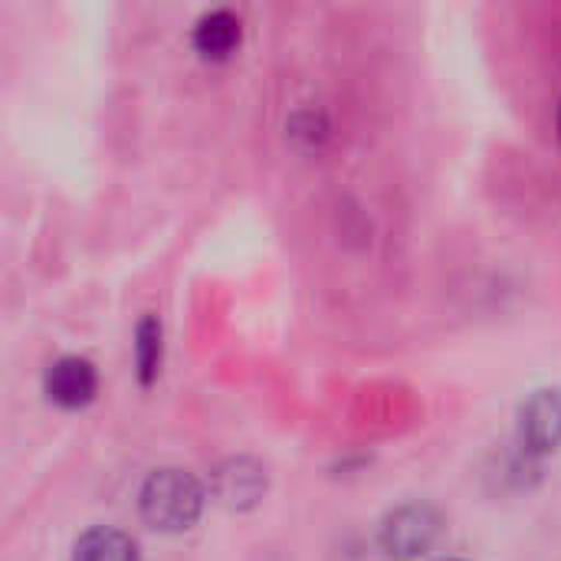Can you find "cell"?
<instances>
[{"label": "cell", "instance_id": "obj_1", "mask_svg": "<svg viewBox=\"0 0 561 561\" xmlns=\"http://www.w3.org/2000/svg\"><path fill=\"white\" fill-rule=\"evenodd\" d=\"M141 519L158 533H184L201 519L204 510V486L178 467H161L148 473L138 493Z\"/></svg>", "mask_w": 561, "mask_h": 561}, {"label": "cell", "instance_id": "obj_2", "mask_svg": "<svg viewBox=\"0 0 561 561\" xmlns=\"http://www.w3.org/2000/svg\"><path fill=\"white\" fill-rule=\"evenodd\" d=\"M440 536V513L427 503H404L391 510L378 529V542L391 559L411 561L424 556Z\"/></svg>", "mask_w": 561, "mask_h": 561}, {"label": "cell", "instance_id": "obj_3", "mask_svg": "<svg viewBox=\"0 0 561 561\" xmlns=\"http://www.w3.org/2000/svg\"><path fill=\"white\" fill-rule=\"evenodd\" d=\"M210 493L233 513L253 510L266 493V470L250 457H230L210 473Z\"/></svg>", "mask_w": 561, "mask_h": 561}, {"label": "cell", "instance_id": "obj_4", "mask_svg": "<svg viewBox=\"0 0 561 561\" xmlns=\"http://www.w3.org/2000/svg\"><path fill=\"white\" fill-rule=\"evenodd\" d=\"M95 388H99V375H95V365L89 358H79V355H62L56 358L49 368H46V378H43V391L46 398L56 404V408H85L92 398H95Z\"/></svg>", "mask_w": 561, "mask_h": 561}, {"label": "cell", "instance_id": "obj_5", "mask_svg": "<svg viewBox=\"0 0 561 561\" xmlns=\"http://www.w3.org/2000/svg\"><path fill=\"white\" fill-rule=\"evenodd\" d=\"M519 440L533 454H549L561 447V391L542 388L529 394L519 408Z\"/></svg>", "mask_w": 561, "mask_h": 561}, {"label": "cell", "instance_id": "obj_6", "mask_svg": "<svg viewBox=\"0 0 561 561\" xmlns=\"http://www.w3.org/2000/svg\"><path fill=\"white\" fill-rule=\"evenodd\" d=\"M240 36H243V30H240L237 13H230V10H210V13H204L194 23L191 43H194V49L204 59H227V56L237 53Z\"/></svg>", "mask_w": 561, "mask_h": 561}, {"label": "cell", "instance_id": "obj_7", "mask_svg": "<svg viewBox=\"0 0 561 561\" xmlns=\"http://www.w3.org/2000/svg\"><path fill=\"white\" fill-rule=\"evenodd\" d=\"M72 561H141V556L131 536L108 529V526H95L79 536L72 549Z\"/></svg>", "mask_w": 561, "mask_h": 561}, {"label": "cell", "instance_id": "obj_8", "mask_svg": "<svg viewBox=\"0 0 561 561\" xmlns=\"http://www.w3.org/2000/svg\"><path fill=\"white\" fill-rule=\"evenodd\" d=\"M161 322L154 316H145L138 325H135V371H138V381L148 388L158 371H161Z\"/></svg>", "mask_w": 561, "mask_h": 561}, {"label": "cell", "instance_id": "obj_9", "mask_svg": "<svg viewBox=\"0 0 561 561\" xmlns=\"http://www.w3.org/2000/svg\"><path fill=\"white\" fill-rule=\"evenodd\" d=\"M559 135H561V108H559Z\"/></svg>", "mask_w": 561, "mask_h": 561}, {"label": "cell", "instance_id": "obj_10", "mask_svg": "<svg viewBox=\"0 0 561 561\" xmlns=\"http://www.w3.org/2000/svg\"><path fill=\"white\" fill-rule=\"evenodd\" d=\"M440 561H463V559H440Z\"/></svg>", "mask_w": 561, "mask_h": 561}]
</instances>
